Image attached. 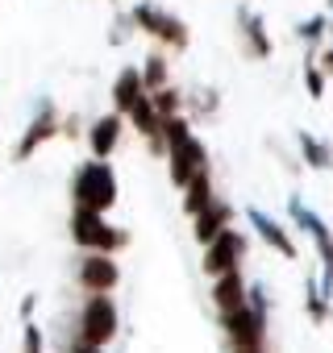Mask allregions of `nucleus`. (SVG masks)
Masks as SVG:
<instances>
[{"label": "nucleus", "instance_id": "7", "mask_svg": "<svg viewBox=\"0 0 333 353\" xmlns=\"http://www.w3.org/2000/svg\"><path fill=\"white\" fill-rule=\"evenodd\" d=\"M113 137H117V121H104V125H96V137H92V141H96V150L104 154V150L113 145Z\"/></svg>", "mask_w": 333, "mask_h": 353}, {"label": "nucleus", "instance_id": "1", "mask_svg": "<svg viewBox=\"0 0 333 353\" xmlns=\"http://www.w3.org/2000/svg\"><path fill=\"white\" fill-rule=\"evenodd\" d=\"M79 200L88 208H104L113 200V174L104 166H88L84 170V179H79Z\"/></svg>", "mask_w": 333, "mask_h": 353}, {"label": "nucleus", "instance_id": "3", "mask_svg": "<svg viewBox=\"0 0 333 353\" xmlns=\"http://www.w3.org/2000/svg\"><path fill=\"white\" fill-rule=\"evenodd\" d=\"M75 237H79V241H88V245H113V241H117V237H108V233H104V225L96 221V212H92V208H88V212H79V229H75Z\"/></svg>", "mask_w": 333, "mask_h": 353}, {"label": "nucleus", "instance_id": "2", "mask_svg": "<svg viewBox=\"0 0 333 353\" xmlns=\"http://www.w3.org/2000/svg\"><path fill=\"white\" fill-rule=\"evenodd\" d=\"M108 336H113V303L108 299H92V307H88V341L100 345Z\"/></svg>", "mask_w": 333, "mask_h": 353}, {"label": "nucleus", "instance_id": "5", "mask_svg": "<svg viewBox=\"0 0 333 353\" xmlns=\"http://www.w3.org/2000/svg\"><path fill=\"white\" fill-rule=\"evenodd\" d=\"M217 295H221V307L225 312H238L242 307V283H238V274H225L221 287H217Z\"/></svg>", "mask_w": 333, "mask_h": 353}, {"label": "nucleus", "instance_id": "4", "mask_svg": "<svg viewBox=\"0 0 333 353\" xmlns=\"http://www.w3.org/2000/svg\"><path fill=\"white\" fill-rule=\"evenodd\" d=\"M234 254H238V237H234V233H225V237L217 241V250L209 254V270H213V274L229 270V258H234Z\"/></svg>", "mask_w": 333, "mask_h": 353}, {"label": "nucleus", "instance_id": "6", "mask_svg": "<svg viewBox=\"0 0 333 353\" xmlns=\"http://www.w3.org/2000/svg\"><path fill=\"white\" fill-rule=\"evenodd\" d=\"M84 279H88L92 287H113V279H117V270H113L108 262H88V270H84Z\"/></svg>", "mask_w": 333, "mask_h": 353}, {"label": "nucleus", "instance_id": "8", "mask_svg": "<svg viewBox=\"0 0 333 353\" xmlns=\"http://www.w3.org/2000/svg\"><path fill=\"white\" fill-rule=\"evenodd\" d=\"M242 353H258V345H242Z\"/></svg>", "mask_w": 333, "mask_h": 353}]
</instances>
